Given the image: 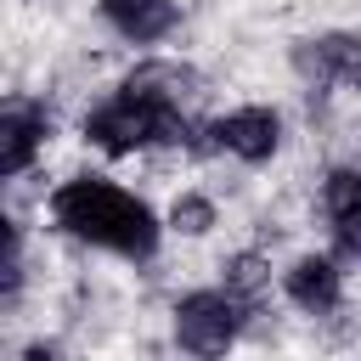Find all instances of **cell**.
Wrapping results in <instances>:
<instances>
[{
  "instance_id": "7a4b0ae2",
  "label": "cell",
  "mask_w": 361,
  "mask_h": 361,
  "mask_svg": "<svg viewBox=\"0 0 361 361\" xmlns=\"http://www.w3.org/2000/svg\"><path fill=\"white\" fill-rule=\"evenodd\" d=\"M237 316H243V299L231 288L226 293H186L175 305V338L192 355H220L237 338Z\"/></svg>"
},
{
  "instance_id": "5b68a950",
  "label": "cell",
  "mask_w": 361,
  "mask_h": 361,
  "mask_svg": "<svg viewBox=\"0 0 361 361\" xmlns=\"http://www.w3.org/2000/svg\"><path fill=\"white\" fill-rule=\"evenodd\" d=\"M39 141H45V113L34 102H6V113H0V175L6 180L23 175L39 152Z\"/></svg>"
},
{
  "instance_id": "8992f818",
  "label": "cell",
  "mask_w": 361,
  "mask_h": 361,
  "mask_svg": "<svg viewBox=\"0 0 361 361\" xmlns=\"http://www.w3.org/2000/svg\"><path fill=\"white\" fill-rule=\"evenodd\" d=\"M102 6V17L124 34V39H135V45H147V39H164L175 23H180V11H175V0H96Z\"/></svg>"
},
{
  "instance_id": "277c9868",
  "label": "cell",
  "mask_w": 361,
  "mask_h": 361,
  "mask_svg": "<svg viewBox=\"0 0 361 361\" xmlns=\"http://www.w3.org/2000/svg\"><path fill=\"white\" fill-rule=\"evenodd\" d=\"M355 62H361V39H355V34H322V39L293 45V68L305 73L310 90H322V85H333V79L350 85Z\"/></svg>"
},
{
  "instance_id": "52a82bcc",
  "label": "cell",
  "mask_w": 361,
  "mask_h": 361,
  "mask_svg": "<svg viewBox=\"0 0 361 361\" xmlns=\"http://www.w3.org/2000/svg\"><path fill=\"white\" fill-rule=\"evenodd\" d=\"M192 68H180V62H141L135 73H124V96L130 102H152V107H180L186 96H192Z\"/></svg>"
},
{
  "instance_id": "3957f363",
  "label": "cell",
  "mask_w": 361,
  "mask_h": 361,
  "mask_svg": "<svg viewBox=\"0 0 361 361\" xmlns=\"http://www.w3.org/2000/svg\"><path fill=\"white\" fill-rule=\"evenodd\" d=\"M276 141H282V118L271 107H237L214 124V147L243 158V164H265L276 152Z\"/></svg>"
},
{
  "instance_id": "9c48e42d",
  "label": "cell",
  "mask_w": 361,
  "mask_h": 361,
  "mask_svg": "<svg viewBox=\"0 0 361 361\" xmlns=\"http://www.w3.org/2000/svg\"><path fill=\"white\" fill-rule=\"evenodd\" d=\"M226 288H231L243 305H259L265 288H271V265H265L259 254H231V265H226Z\"/></svg>"
},
{
  "instance_id": "6da1fadb",
  "label": "cell",
  "mask_w": 361,
  "mask_h": 361,
  "mask_svg": "<svg viewBox=\"0 0 361 361\" xmlns=\"http://www.w3.org/2000/svg\"><path fill=\"white\" fill-rule=\"evenodd\" d=\"M51 220H56L62 231L96 243V248L124 254V259H147V254L158 248V220H152V209H147L135 192H124V186H113V180H96V175L62 180V186L51 192Z\"/></svg>"
},
{
  "instance_id": "4fadbf2b",
  "label": "cell",
  "mask_w": 361,
  "mask_h": 361,
  "mask_svg": "<svg viewBox=\"0 0 361 361\" xmlns=\"http://www.w3.org/2000/svg\"><path fill=\"white\" fill-rule=\"evenodd\" d=\"M350 85H355V90H361V62H355V73H350Z\"/></svg>"
},
{
  "instance_id": "7c38bea8",
  "label": "cell",
  "mask_w": 361,
  "mask_h": 361,
  "mask_svg": "<svg viewBox=\"0 0 361 361\" xmlns=\"http://www.w3.org/2000/svg\"><path fill=\"white\" fill-rule=\"evenodd\" d=\"M338 243H344V254L361 259V214H355V220H338Z\"/></svg>"
},
{
  "instance_id": "ba28073f",
  "label": "cell",
  "mask_w": 361,
  "mask_h": 361,
  "mask_svg": "<svg viewBox=\"0 0 361 361\" xmlns=\"http://www.w3.org/2000/svg\"><path fill=\"white\" fill-rule=\"evenodd\" d=\"M338 265L333 259H322V254H305V259H293V271H288V299L299 305V310H333L338 305Z\"/></svg>"
},
{
  "instance_id": "30bf717a",
  "label": "cell",
  "mask_w": 361,
  "mask_h": 361,
  "mask_svg": "<svg viewBox=\"0 0 361 361\" xmlns=\"http://www.w3.org/2000/svg\"><path fill=\"white\" fill-rule=\"evenodd\" d=\"M322 209H327L333 226L338 220H355L361 214V169H333L327 186H322Z\"/></svg>"
},
{
  "instance_id": "8fae6325",
  "label": "cell",
  "mask_w": 361,
  "mask_h": 361,
  "mask_svg": "<svg viewBox=\"0 0 361 361\" xmlns=\"http://www.w3.org/2000/svg\"><path fill=\"white\" fill-rule=\"evenodd\" d=\"M169 226H175V231H186V237H203V231L214 226V203H209V197H197V192H180V197L169 203Z\"/></svg>"
}]
</instances>
